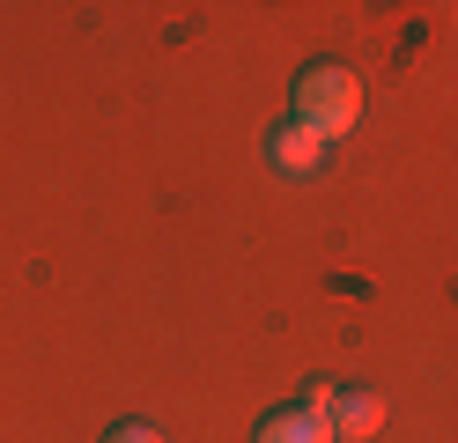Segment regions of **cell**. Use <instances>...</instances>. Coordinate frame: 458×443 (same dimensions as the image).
Masks as SVG:
<instances>
[{
  "mask_svg": "<svg viewBox=\"0 0 458 443\" xmlns=\"http://www.w3.org/2000/svg\"><path fill=\"white\" fill-rule=\"evenodd\" d=\"M377 429H385V392H369V384H340V399H333V436L369 443Z\"/></svg>",
  "mask_w": 458,
  "mask_h": 443,
  "instance_id": "obj_3",
  "label": "cell"
},
{
  "mask_svg": "<svg viewBox=\"0 0 458 443\" xmlns=\"http://www.w3.org/2000/svg\"><path fill=\"white\" fill-rule=\"evenodd\" d=\"M296 118H303L318 141L355 133V118H362V81H355V67H340V59H310V67L296 74Z\"/></svg>",
  "mask_w": 458,
  "mask_h": 443,
  "instance_id": "obj_1",
  "label": "cell"
},
{
  "mask_svg": "<svg viewBox=\"0 0 458 443\" xmlns=\"http://www.w3.org/2000/svg\"><path fill=\"white\" fill-rule=\"evenodd\" d=\"M104 443H163L156 422H119V429H104Z\"/></svg>",
  "mask_w": 458,
  "mask_h": 443,
  "instance_id": "obj_5",
  "label": "cell"
},
{
  "mask_svg": "<svg viewBox=\"0 0 458 443\" xmlns=\"http://www.w3.org/2000/svg\"><path fill=\"white\" fill-rule=\"evenodd\" d=\"M251 443H333V422H318V413H303V406H274Z\"/></svg>",
  "mask_w": 458,
  "mask_h": 443,
  "instance_id": "obj_4",
  "label": "cell"
},
{
  "mask_svg": "<svg viewBox=\"0 0 458 443\" xmlns=\"http://www.w3.org/2000/svg\"><path fill=\"white\" fill-rule=\"evenodd\" d=\"M267 163H274L281 177H310V170H318V163H326V141H318V133H310V126H303V118H281V126L267 133Z\"/></svg>",
  "mask_w": 458,
  "mask_h": 443,
  "instance_id": "obj_2",
  "label": "cell"
}]
</instances>
